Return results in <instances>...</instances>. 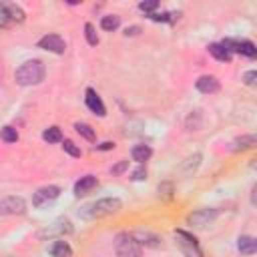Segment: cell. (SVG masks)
<instances>
[{
	"mask_svg": "<svg viewBox=\"0 0 257 257\" xmlns=\"http://www.w3.org/2000/svg\"><path fill=\"white\" fill-rule=\"evenodd\" d=\"M243 82L247 86H257V70H247L243 74Z\"/></svg>",
	"mask_w": 257,
	"mask_h": 257,
	"instance_id": "cell-30",
	"label": "cell"
},
{
	"mask_svg": "<svg viewBox=\"0 0 257 257\" xmlns=\"http://www.w3.org/2000/svg\"><path fill=\"white\" fill-rule=\"evenodd\" d=\"M207 48H209V54H211L213 58L221 60V62H229V60L233 58V52H231L223 42H213V44H209Z\"/></svg>",
	"mask_w": 257,
	"mask_h": 257,
	"instance_id": "cell-14",
	"label": "cell"
},
{
	"mask_svg": "<svg viewBox=\"0 0 257 257\" xmlns=\"http://www.w3.org/2000/svg\"><path fill=\"white\" fill-rule=\"evenodd\" d=\"M84 36H86V42H88L90 46H96V44H98L96 30H94V26H92L90 22H86V24H84Z\"/></svg>",
	"mask_w": 257,
	"mask_h": 257,
	"instance_id": "cell-26",
	"label": "cell"
},
{
	"mask_svg": "<svg viewBox=\"0 0 257 257\" xmlns=\"http://www.w3.org/2000/svg\"><path fill=\"white\" fill-rule=\"evenodd\" d=\"M24 211H26V203L22 197L10 195V197H4L0 201V213L2 215H22Z\"/></svg>",
	"mask_w": 257,
	"mask_h": 257,
	"instance_id": "cell-7",
	"label": "cell"
},
{
	"mask_svg": "<svg viewBox=\"0 0 257 257\" xmlns=\"http://www.w3.org/2000/svg\"><path fill=\"white\" fill-rule=\"evenodd\" d=\"M44 74H46V68L42 60H26L16 68L14 80L20 86H32V84H40L44 80Z\"/></svg>",
	"mask_w": 257,
	"mask_h": 257,
	"instance_id": "cell-1",
	"label": "cell"
},
{
	"mask_svg": "<svg viewBox=\"0 0 257 257\" xmlns=\"http://www.w3.org/2000/svg\"><path fill=\"white\" fill-rule=\"evenodd\" d=\"M139 32H141V28H139V26H131V28H126V30H124V36H137Z\"/></svg>",
	"mask_w": 257,
	"mask_h": 257,
	"instance_id": "cell-35",
	"label": "cell"
},
{
	"mask_svg": "<svg viewBox=\"0 0 257 257\" xmlns=\"http://www.w3.org/2000/svg\"><path fill=\"white\" fill-rule=\"evenodd\" d=\"M126 169H128V161H118V163L110 169V173H112V175H122Z\"/></svg>",
	"mask_w": 257,
	"mask_h": 257,
	"instance_id": "cell-32",
	"label": "cell"
},
{
	"mask_svg": "<svg viewBox=\"0 0 257 257\" xmlns=\"http://www.w3.org/2000/svg\"><path fill=\"white\" fill-rule=\"evenodd\" d=\"M74 131H76L82 139H86V141H94V139H96V133H94L92 126L86 124V122H76V124H74Z\"/></svg>",
	"mask_w": 257,
	"mask_h": 257,
	"instance_id": "cell-22",
	"label": "cell"
},
{
	"mask_svg": "<svg viewBox=\"0 0 257 257\" xmlns=\"http://www.w3.org/2000/svg\"><path fill=\"white\" fill-rule=\"evenodd\" d=\"M151 155H153V149H151L149 145H135V147H133V151H131L133 161H137L139 165H143L145 161H149V159H151Z\"/></svg>",
	"mask_w": 257,
	"mask_h": 257,
	"instance_id": "cell-17",
	"label": "cell"
},
{
	"mask_svg": "<svg viewBox=\"0 0 257 257\" xmlns=\"http://www.w3.org/2000/svg\"><path fill=\"white\" fill-rule=\"evenodd\" d=\"M118 26H120V18H118L116 14L102 16V20H100V28L106 30V32H112V30H116Z\"/></svg>",
	"mask_w": 257,
	"mask_h": 257,
	"instance_id": "cell-21",
	"label": "cell"
},
{
	"mask_svg": "<svg viewBox=\"0 0 257 257\" xmlns=\"http://www.w3.org/2000/svg\"><path fill=\"white\" fill-rule=\"evenodd\" d=\"M159 6V2L157 0H149V2H141L139 4V8L143 10V12H149V14H153V10Z\"/></svg>",
	"mask_w": 257,
	"mask_h": 257,
	"instance_id": "cell-31",
	"label": "cell"
},
{
	"mask_svg": "<svg viewBox=\"0 0 257 257\" xmlns=\"http://www.w3.org/2000/svg\"><path fill=\"white\" fill-rule=\"evenodd\" d=\"M62 149H64V153H68L70 157H80V155H82V153H80V149H78L72 141H68V139L62 143Z\"/></svg>",
	"mask_w": 257,
	"mask_h": 257,
	"instance_id": "cell-29",
	"label": "cell"
},
{
	"mask_svg": "<svg viewBox=\"0 0 257 257\" xmlns=\"http://www.w3.org/2000/svg\"><path fill=\"white\" fill-rule=\"evenodd\" d=\"M84 102H86V106H88L94 114H98V116H104V114H106V106H104V102L100 100V96L96 94L94 88H86Z\"/></svg>",
	"mask_w": 257,
	"mask_h": 257,
	"instance_id": "cell-11",
	"label": "cell"
},
{
	"mask_svg": "<svg viewBox=\"0 0 257 257\" xmlns=\"http://www.w3.org/2000/svg\"><path fill=\"white\" fill-rule=\"evenodd\" d=\"M96 149H100V151H108V149H114V143H102V145L96 147Z\"/></svg>",
	"mask_w": 257,
	"mask_h": 257,
	"instance_id": "cell-37",
	"label": "cell"
},
{
	"mask_svg": "<svg viewBox=\"0 0 257 257\" xmlns=\"http://www.w3.org/2000/svg\"><path fill=\"white\" fill-rule=\"evenodd\" d=\"M38 48H44L48 52H54V54H64L66 50V42L58 36V34H46L38 40Z\"/></svg>",
	"mask_w": 257,
	"mask_h": 257,
	"instance_id": "cell-9",
	"label": "cell"
},
{
	"mask_svg": "<svg viewBox=\"0 0 257 257\" xmlns=\"http://www.w3.org/2000/svg\"><path fill=\"white\" fill-rule=\"evenodd\" d=\"M0 26H2V28H8V26H10V18H8L4 6H0Z\"/></svg>",
	"mask_w": 257,
	"mask_h": 257,
	"instance_id": "cell-34",
	"label": "cell"
},
{
	"mask_svg": "<svg viewBox=\"0 0 257 257\" xmlns=\"http://www.w3.org/2000/svg\"><path fill=\"white\" fill-rule=\"evenodd\" d=\"M195 86H197V90H199V92H203V94H213V92H217V90L221 88L219 80H217L215 76H211V74L199 76V78H197V82H195Z\"/></svg>",
	"mask_w": 257,
	"mask_h": 257,
	"instance_id": "cell-13",
	"label": "cell"
},
{
	"mask_svg": "<svg viewBox=\"0 0 257 257\" xmlns=\"http://www.w3.org/2000/svg\"><path fill=\"white\" fill-rule=\"evenodd\" d=\"M58 195H60V189H58L56 185L40 187V189H38V191L32 195V205H34V207H42V205H46L48 201L58 199Z\"/></svg>",
	"mask_w": 257,
	"mask_h": 257,
	"instance_id": "cell-10",
	"label": "cell"
},
{
	"mask_svg": "<svg viewBox=\"0 0 257 257\" xmlns=\"http://www.w3.org/2000/svg\"><path fill=\"white\" fill-rule=\"evenodd\" d=\"M251 205L253 207H257V185L253 187V191H251Z\"/></svg>",
	"mask_w": 257,
	"mask_h": 257,
	"instance_id": "cell-36",
	"label": "cell"
},
{
	"mask_svg": "<svg viewBox=\"0 0 257 257\" xmlns=\"http://www.w3.org/2000/svg\"><path fill=\"white\" fill-rule=\"evenodd\" d=\"M114 255L116 257H143L141 243L131 233H122L114 241Z\"/></svg>",
	"mask_w": 257,
	"mask_h": 257,
	"instance_id": "cell-3",
	"label": "cell"
},
{
	"mask_svg": "<svg viewBox=\"0 0 257 257\" xmlns=\"http://www.w3.org/2000/svg\"><path fill=\"white\" fill-rule=\"evenodd\" d=\"M159 199H163V201H169V199H173V193H175V187H173V183H169V181H165V183H161L159 185Z\"/></svg>",
	"mask_w": 257,
	"mask_h": 257,
	"instance_id": "cell-24",
	"label": "cell"
},
{
	"mask_svg": "<svg viewBox=\"0 0 257 257\" xmlns=\"http://www.w3.org/2000/svg\"><path fill=\"white\" fill-rule=\"evenodd\" d=\"M50 255L52 257H72V249H70V245L66 241L58 239V241H54L50 245Z\"/></svg>",
	"mask_w": 257,
	"mask_h": 257,
	"instance_id": "cell-20",
	"label": "cell"
},
{
	"mask_svg": "<svg viewBox=\"0 0 257 257\" xmlns=\"http://www.w3.org/2000/svg\"><path fill=\"white\" fill-rule=\"evenodd\" d=\"M72 233V223L68 219H56L52 225H48L46 229H42L38 233L40 239H52V237H64V235H70Z\"/></svg>",
	"mask_w": 257,
	"mask_h": 257,
	"instance_id": "cell-6",
	"label": "cell"
},
{
	"mask_svg": "<svg viewBox=\"0 0 257 257\" xmlns=\"http://www.w3.org/2000/svg\"><path fill=\"white\" fill-rule=\"evenodd\" d=\"M2 141L4 143H16L18 141V131L14 126H4L2 128Z\"/></svg>",
	"mask_w": 257,
	"mask_h": 257,
	"instance_id": "cell-28",
	"label": "cell"
},
{
	"mask_svg": "<svg viewBox=\"0 0 257 257\" xmlns=\"http://www.w3.org/2000/svg\"><path fill=\"white\" fill-rule=\"evenodd\" d=\"M217 215H219L217 209H199L187 215V225H191L193 229H205L217 219Z\"/></svg>",
	"mask_w": 257,
	"mask_h": 257,
	"instance_id": "cell-4",
	"label": "cell"
},
{
	"mask_svg": "<svg viewBox=\"0 0 257 257\" xmlns=\"http://www.w3.org/2000/svg\"><path fill=\"white\" fill-rule=\"evenodd\" d=\"M4 6V10H6V14H8V18H10V22H16V24H22L24 20H26V12L18 6V4H2Z\"/></svg>",
	"mask_w": 257,
	"mask_h": 257,
	"instance_id": "cell-18",
	"label": "cell"
},
{
	"mask_svg": "<svg viewBox=\"0 0 257 257\" xmlns=\"http://www.w3.org/2000/svg\"><path fill=\"white\" fill-rule=\"evenodd\" d=\"M42 139L46 141V143H60L62 141V131L58 128V126H48L44 133H42Z\"/></svg>",
	"mask_w": 257,
	"mask_h": 257,
	"instance_id": "cell-23",
	"label": "cell"
},
{
	"mask_svg": "<svg viewBox=\"0 0 257 257\" xmlns=\"http://www.w3.org/2000/svg\"><path fill=\"white\" fill-rule=\"evenodd\" d=\"M96 185H98V179H96L94 175H84V177H80V179L74 183V195H76V197H84V195H88Z\"/></svg>",
	"mask_w": 257,
	"mask_h": 257,
	"instance_id": "cell-12",
	"label": "cell"
},
{
	"mask_svg": "<svg viewBox=\"0 0 257 257\" xmlns=\"http://www.w3.org/2000/svg\"><path fill=\"white\" fill-rule=\"evenodd\" d=\"M131 179H133V181H143V179H147V169L141 165L139 169H135V171H133Z\"/></svg>",
	"mask_w": 257,
	"mask_h": 257,
	"instance_id": "cell-33",
	"label": "cell"
},
{
	"mask_svg": "<svg viewBox=\"0 0 257 257\" xmlns=\"http://www.w3.org/2000/svg\"><path fill=\"white\" fill-rule=\"evenodd\" d=\"M175 237H177V243H179L181 251H183L187 257H203V253H201V249H199V243H197V239H195L191 233L179 229V231H175Z\"/></svg>",
	"mask_w": 257,
	"mask_h": 257,
	"instance_id": "cell-5",
	"label": "cell"
},
{
	"mask_svg": "<svg viewBox=\"0 0 257 257\" xmlns=\"http://www.w3.org/2000/svg\"><path fill=\"white\" fill-rule=\"evenodd\" d=\"M199 126H201V110H193L187 116V128L189 131H197Z\"/></svg>",
	"mask_w": 257,
	"mask_h": 257,
	"instance_id": "cell-27",
	"label": "cell"
},
{
	"mask_svg": "<svg viewBox=\"0 0 257 257\" xmlns=\"http://www.w3.org/2000/svg\"><path fill=\"white\" fill-rule=\"evenodd\" d=\"M251 147H257V135H243L231 143L233 151H243V149H251Z\"/></svg>",
	"mask_w": 257,
	"mask_h": 257,
	"instance_id": "cell-19",
	"label": "cell"
},
{
	"mask_svg": "<svg viewBox=\"0 0 257 257\" xmlns=\"http://www.w3.org/2000/svg\"><path fill=\"white\" fill-rule=\"evenodd\" d=\"M223 44L231 52H237V54L247 56V58H257V46L251 40H223Z\"/></svg>",
	"mask_w": 257,
	"mask_h": 257,
	"instance_id": "cell-8",
	"label": "cell"
},
{
	"mask_svg": "<svg viewBox=\"0 0 257 257\" xmlns=\"http://www.w3.org/2000/svg\"><path fill=\"white\" fill-rule=\"evenodd\" d=\"M141 245H147V247H161V237L151 233V231H133L131 233Z\"/></svg>",
	"mask_w": 257,
	"mask_h": 257,
	"instance_id": "cell-15",
	"label": "cell"
},
{
	"mask_svg": "<svg viewBox=\"0 0 257 257\" xmlns=\"http://www.w3.org/2000/svg\"><path fill=\"white\" fill-rule=\"evenodd\" d=\"M199 161H201V155H199V153H195L193 157H189L187 163L183 165V173H185V175H191V173L199 167Z\"/></svg>",
	"mask_w": 257,
	"mask_h": 257,
	"instance_id": "cell-25",
	"label": "cell"
},
{
	"mask_svg": "<svg viewBox=\"0 0 257 257\" xmlns=\"http://www.w3.org/2000/svg\"><path fill=\"white\" fill-rule=\"evenodd\" d=\"M249 169H253V171H257V157L249 161Z\"/></svg>",
	"mask_w": 257,
	"mask_h": 257,
	"instance_id": "cell-38",
	"label": "cell"
},
{
	"mask_svg": "<svg viewBox=\"0 0 257 257\" xmlns=\"http://www.w3.org/2000/svg\"><path fill=\"white\" fill-rule=\"evenodd\" d=\"M120 207H122L120 199H116V197H104V199H98V201L82 207L80 215L84 219H98V217L114 215L116 211H120Z\"/></svg>",
	"mask_w": 257,
	"mask_h": 257,
	"instance_id": "cell-2",
	"label": "cell"
},
{
	"mask_svg": "<svg viewBox=\"0 0 257 257\" xmlns=\"http://www.w3.org/2000/svg\"><path fill=\"white\" fill-rule=\"evenodd\" d=\"M237 249H239V253H243V255H253V253H257V237L241 235V237L237 239Z\"/></svg>",
	"mask_w": 257,
	"mask_h": 257,
	"instance_id": "cell-16",
	"label": "cell"
}]
</instances>
